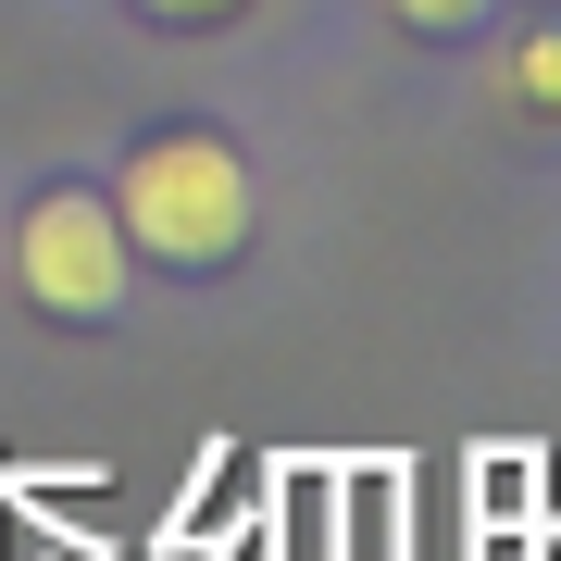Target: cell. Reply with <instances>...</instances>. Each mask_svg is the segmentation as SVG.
Listing matches in <instances>:
<instances>
[{
	"instance_id": "1",
	"label": "cell",
	"mask_w": 561,
	"mask_h": 561,
	"mask_svg": "<svg viewBox=\"0 0 561 561\" xmlns=\"http://www.w3.org/2000/svg\"><path fill=\"white\" fill-rule=\"evenodd\" d=\"M113 225H125L150 262H175V275H213V262H238V250H250L262 187H250L238 138H213V125H162V138L125 150Z\"/></svg>"
},
{
	"instance_id": "2",
	"label": "cell",
	"mask_w": 561,
	"mask_h": 561,
	"mask_svg": "<svg viewBox=\"0 0 561 561\" xmlns=\"http://www.w3.org/2000/svg\"><path fill=\"white\" fill-rule=\"evenodd\" d=\"M13 287L38 324H113L125 312V225L101 187H38L13 225Z\"/></svg>"
},
{
	"instance_id": "3",
	"label": "cell",
	"mask_w": 561,
	"mask_h": 561,
	"mask_svg": "<svg viewBox=\"0 0 561 561\" xmlns=\"http://www.w3.org/2000/svg\"><path fill=\"white\" fill-rule=\"evenodd\" d=\"M512 101L537 125H561V25H524L512 38Z\"/></svg>"
},
{
	"instance_id": "4",
	"label": "cell",
	"mask_w": 561,
	"mask_h": 561,
	"mask_svg": "<svg viewBox=\"0 0 561 561\" xmlns=\"http://www.w3.org/2000/svg\"><path fill=\"white\" fill-rule=\"evenodd\" d=\"M387 13H400L412 38H474V25L500 13V0H387Z\"/></svg>"
},
{
	"instance_id": "5",
	"label": "cell",
	"mask_w": 561,
	"mask_h": 561,
	"mask_svg": "<svg viewBox=\"0 0 561 561\" xmlns=\"http://www.w3.org/2000/svg\"><path fill=\"white\" fill-rule=\"evenodd\" d=\"M138 13H162V25H225V13H250V0H138Z\"/></svg>"
}]
</instances>
